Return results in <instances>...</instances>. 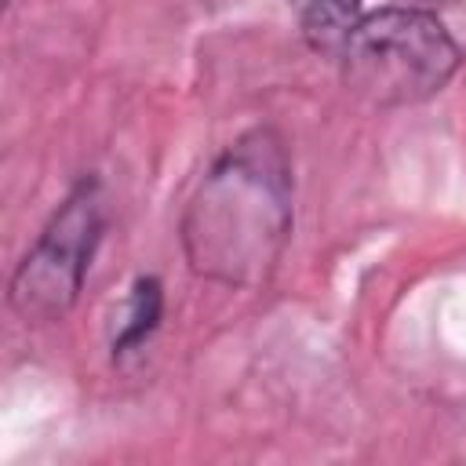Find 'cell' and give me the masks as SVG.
<instances>
[{
	"instance_id": "obj_1",
	"label": "cell",
	"mask_w": 466,
	"mask_h": 466,
	"mask_svg": "<svg viewBox=\"0 0 466 466\" xmlns=\"http://www.w3.org/2000/svg\"><path fill=\"white\" fill-rule=\"evenodd\" d=\"M295 233V167L277 127L240 131L197 178L178 218L193 277L258 291L273 280Z\"/></svg>"
},
{
	"instance_id": "obj_2",
	"label": "cell",
	"mask_w": 466,
	"mask_h": 466,
	"mask_svg": "<svg viewBox=\"0 0 466 466\" xmlns=\"http://www.w3.org/2000/svg\"><path fill=\"white\" fill-rule=\"evenodd\" d=\"M342 87L371 109H408L437 98L466 62L444 18L422 4L364 11L339 55Z\"/></svg>"
},
{
	"instance_id": "obj_3",
	"label": "cell",
	"mask_w": 466,
	"mask_h": 466,
	"mask_svg": "<svg viewBox=\"0 0 466 466\" xmlns=\"http://www.w3.org/2000/svg\"><path fill=\"white\" fill-rule=\"evenodd\" d=\"M109 229V197L98 171L73 178L66 197L55 204L36 240L25 248L7 277V309L25 328L66 320L91 273V262Z\"/></svg>"
},
{
	"instance_id": "obj_4",
	"label": "cell",
	"mask_w": 466,
	"mask_h": 466,
	"mask_svg": "<svg viewBox=\"0 0 466 466\" xmlns=\"http://www.w3.org/2000/svg\"><path fill=\"white\" fill-rule=\"evenodd\" d=\"M164 309H167L164 280L157 273H138L131 280V288H127L124 309H120L116 328L109 335V360L113 364H124L127 357L142 353L149 346V339L160 331Z\"/></svg>"
},
{
	"instance_id": "obj_5",
	"label": "cell",
	"mask_w": 466,
	"mask_h": 466,
	"mask_svg": "<svg viewBox=\"0 0 466 466\" xmlns=\"http://www.w3.org/2000/svg\"><path fill=\"white\" fill-rule=\"evenodd\" d=\"M299 36L313 55L335 58L357 18L364 15V0H288Z\"/></svg>"
},
{
	"instance_id": "obj_6",
	"label": "cell",
	"mask_w": 466,
	"mask_h": 466,
	"mask_svg": "<svg viewBox=\"0 0 466 466\" xmlns=\"http://www.w3.org/2000/svg\"><path fill=\"white\" fill-rule=\"evenodd\" d=\"M4 7H11V0H4Z\"/></svg>"
}]
</instances>
